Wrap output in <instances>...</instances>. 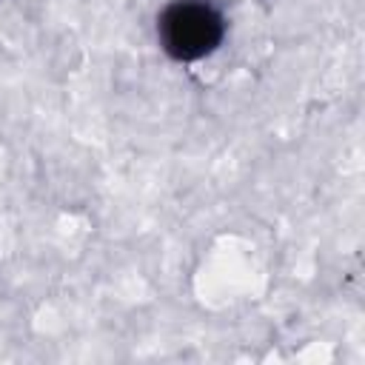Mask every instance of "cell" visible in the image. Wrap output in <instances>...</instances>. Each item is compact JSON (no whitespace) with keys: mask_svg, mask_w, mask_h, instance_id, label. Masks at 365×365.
Here are the masks:
<instances>
[{"mask_svg":"<svg viewBox=\"0 0 365 365\" xmlns=\"http://www.w3.org/2000/svg\"><path fill=\"white\" fill-rule=\"evenodd\" d=\"M157 37L168 57L191 63L222 43L225 17L211 0H174L157 20Z\"/></svg>","mask_w":365,"mask_h":365,"instance_id":"1","label":"cell"}]
</instances>
